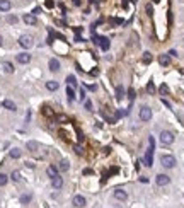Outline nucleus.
Listing matches in <instances>:
<instances>
[{
    "instance_id": "nucleus-1",
    "label": "nucleus",
    "mask_w": 184,
    "mask_h": 208,
    "mask_svg": "<svg viewBox=\"0 0 184 208\" xmlns=\"http://www.w3.org/2000/svg\"><path fill=\"white\" fill-rule=\"evenodd\" d=\"M19 44H21L24 50H29V48H33V44H34V38L31 36V34H24V36L19 38Z\"/></svg>"
},
{
    "instance_id": "nucleus-2",
    "label": "nucleus",
    "mask_w": 184,
    "mask_h": 208,
    "mask_svg": "<svg viewBox=\"0 0 184 208\" xmlns=\"http://www.w3.org/2000/svg\"><path fill=\"white\" fill-rule=\"evenodd\" d=\"M158 138H160L162 145H170V143L174 142V133L172 132H162Z\"/></svg>"
},
{
    "instance_id": "nucleus-3",
    "label": "nucleus",
    "mask_w": 184,
    "mask_h": 208,
    "mask_svg": "<svg viewBox=\"0 0 184 208\" xmlns=\"http://www.w3.org/2000/svg\"><path fill=\"white\" fill-rule=\"evenodd\" d=\"M160 164H162L164 167L170 169V167L176 165V159H174L172 155H162V157H160Z\"/></svg>"
},
{
    "instance_id": "nucleus-4",
    "label": "nucleus",
    "mask_w": 184,
    "mask_h": 208,
    "mask_svg": "<svg viewBox=\"0 0 184 208\" xmlns=\"http://www.w3.org/2000/svg\"><path fill=\"white\" fill-rule=\"evenodd\" d=\"M154 150H155V149L148 147L147 153H145V159H143V162H145V165H147V167H152V165H154Z\"/></svg>"
},
{
    "instance_id": "nucleus-5",
    "label": "nucleus",
    "mask_w": 184,
    "mask_h": 208,
    "mask_svg": "<svg viewBox=\"0 0 184 208\" xmlns=\"http://www.w3.org/2000/svg\"><path fill=\"white\" fill-rule=\"evenodd\" d=\"M155 183H157V186H167L170 183V177L167 174H158L155 177Z\"/></svg>"
},
{
    "instance_id": "nucleus-6",
    "label": "nucleus",
    "mask_w": 184,
    "mask_h": 208,
    "mask_svg": "<svg viewBox=\"0 0 184 208\" xmlns=\"http://www.w3.org/2000/svg\"><path fill=\"white\" fill-rule=\"evenodd\" d=\"M140 120L142 121H150L152 120V109L150 108H147V106H143L140 109Z\"/></svg>"
},
{
    "instance_id": "nucleus-7",
    "label": "nucleus",
    "mask_w": 184,
    "mask_h": 208,
    "mask_svg": "<svg viewBox=\"0 0 184 208\" xmlns=\"http://www.w3.org/2000/svg\"><path fill=\"white\" fill-rule=\"evenodd\" d=\"M96 43L99 44V46H101V50H104V51H107V50H109V44H111L107 38H97V39H96Z\"/></svg>"
},
{
    "instance_id": "nucleus-8",
    "label": "nucleus",
    "mask_w": 184,
    "mask_h": 208,
    "mask_svg": "<svg viewBox=\"0 0 184 208\" xmlns=\"http://www.w3.org/2000/svg\"><path fill=\"white\" fill-rule=\"evenodd\" d=\"M17 62L22 63V65H26V63L31 62V55H29V53H19V55H17Z\"/></svg>"
},
{
    "instance_id": "nucleus-9",
    "label": "nucleus",
    "mask_w": 184,
    "mask_h": 208,
    "mask_svg": "<svg viewBox=\"0 0 184 208\" xmlns=\"http://www.w3.org/2000/svg\"><path fill=\"white\" fill-rule=\"evenodd\" d=\"M22 21L26 22L27 26H34V24H36V15H34V14H24Z\"/></svg>"
},
{
    "instance_id": "nucleus-10",
    "label": "nucleus",
    "mask_w": 184,
    "mask_h": 208,
    "mask_svg": "<svg viewBox=\"0 0 184 208\" xmlns=\"http://www.w3.org/2000/svg\"><path fill=\"white\" fill-rule=\"evenodd\" d=\"M51 186L55 188V190H60V188H63V177H60V176H56V177H51Z\"/></svg>"
},
{
    "instance_id": "nucleus-11",
    "label": "nucleus",
    "mask_w": 184,
    "mask_h": 208,
    "mask_svg": "<svg viewBox=\"0 0 184 208\" xmlns=\"http://www.w3.org/2000/svg\"><path fill=\"white\" fill-rule=\"evenodd\" d=\"M114 198L119 200V201H125L126 198H128V193H126L125 190H116V191H114Z\"/></svg>"
},
{
    "instance_id": "nucleus-12",
    "label": "nucleus",
    "mask_w": 184,
    "mask_h": 208,
    "mask_svg": "<svg viewBox=\"0 0 184 208\" xmlns=\"http://www.w3.org/2000/svg\"><path fill=\"white\" fill-rule=\"evenodd\" d=\"M74 205L78 206V208H84L85 206V198L82 196V194H77V196L74 198Z\"/></svg>"
},
{
    "instance_id": "nucleus-13",
    "label": "nucleus",
    "mask_w": 184,
    "mask_h": 208,
    "mask_svg": "<svg viewBox=\"0 0 184 208\" xmlns=\"http://www.w3.org/2000/svg\"><path fill=\"white\" fill-rule=\"evenodd\" d=\"M48 67H50L51 72H58V70H60V62L56 58H51V60H50V63H48Z\"/></svg>"
},
{
    "instance_id": "nucleus-14",
    "label": "nucleus",
    "mask_w": 184,
    "mask_h": 208,
    "mask_svg": "<svg viewBox=\"0 0 184 208\" xmlns=\"http://www.w3.org/2000/svg\"><path fill=\"white\" fill-rule=\"evenodd\" d=\"M2 106H4L5 109H9V111H17V106H15V102L9 101V99H5V101L2 102Z\"/></svg>"
},
{
    "instance_id": "nucleus-15",
    "label": "nucleus",
    "mask_w": 184,
    "mask_h": 208,
    "mask_svg": "<svg viewBox=\"0 0 184 208\" xmlns=\"http://www.w3.org/2000/svg\"><path fill=\"white\" fill-rule=\"evenodd\" d=\"M12 7V4L9 0H0V12H9Z\"/></svg>"
},
{
    "instance_id": "nucleus-16",
    "label": "nucleus",
    "mask_w": 184,
    "mask_h": 208,
    "mask_svg": "<svg viewBox=\"0 0 184 208\" xmlns=\"http://www.w3.org/2000/svg\"><path fill=\"white\" fill-rule=\"evenodd\" d=\"M158 63L162 67H169L170 65V56L169 55H160L158 56Z\"/></svg>"
},
{
    "instance_id": "nucleus-17",
    "label": "nucleus",
    "mask_w": 184,
    "mask_h": 208,
    "mask_svg": "<svg viewBox=\"0 0 184 208\" xmlns=\"http://www.w3.org/2000/svg\"><path fill=\"white\" fill-rule=\"evenodd\" d=\"M58 169H60V171H62V172H66V171H68V169H70V162L66 161V159H63V161L60 162Z\"/></svg>"
},
{
    "instance_id": "nucleus-18",
    "label": "nucleus",
    "mask_w": 184,
    "mask_h": 208,
    "mask_svg": "<svg viewBox=\"0 0 184 208\" xmlns=\"http://www.w3.org/2000/svg\"><path fill=\"white\" fill-rule=\"evenodd\" d=\"M46 174H48L50 177H56V176H58V169H56L55 165H48V169H46Z\"/></svg>"
},
{
    "instance_id": "nucleus-19",
    "label": "nucleus",
    "mask_w": 184,
    "mask_h": 208,
    "mask_svg": "<svg viewBox=\"0 0 184 208\" xmlns=\"http://www.w3.org/2000/svg\"><path fill=\"white\" fill-rule=\"evenodd\" d=\"M58 87H60V84H58L56 80L46 82V89H48V91H58Z\"/></svg>"
},
{
    "instance_id": "nucleus-20",
    "label": "nucleus",
    "mask_w": 184,
    "mask_h": 208,
    "mask_svg": "<svg viewBox=\"0 0 184 208\" xmlns=\"http://www.w3.org/2000/svg\"><path fill=\"white\" fill-rule=\"evenodd\" d=\"M2 67H4V72H7V73H14V65H12L10 62H4V63H2Z\"/></svg>"
},
{
    "instance_id": "nucleus-21",
    "label": "nucleus",
    "mask_w": 184,
    "mask_h": 208,
    "mask_svg": "<svg viewBox=\"0 0 184 208\" xmlns=\"http://www.w3.org/2000/svg\"><path fill=\"white\" fill-rule=\"evenodd\" d=\"M123 97H125V89H123V85H118V87H116V99L121 101Z\"/></svg>"
},
{
    "instance_id": "nucleus-22",
    "label": "nucleus",
    "mask_w": 184,
    "mask_h": 208,
    "mask_svg": "<svg viewBox=\"0 0 184 208\" xmlns=\"http://www.w3.org/2000/svg\"><path fill=\"white\" fill-rule=\"evenodd\" d=\"M26 147H27V150H29V152H36V149H38L39 145H38V142L31 140V142H27V143H26Z\"/></svg>"
},
{
    "instance_id": "nucleus-23",
    "label": "nucleus",
    "mask_w": 184,
    "mask_h": 208,
    "mask_svg": "<svg viewBox=\"0 0 184 208\" xmlns=\"http://www.w3.org/2000/svg\"><path fill=\"white\" fill-rule=\"evenodd\" d=\"M31 200H33V194H31V193H26V194H22V196H21V203L22 205H27Z\"/></svg>"
},
{
    "instance_id": "nucleus-24",
    "label": "nucleus",
    "mask_w": 184,
    "mask_h": 208,
    "mask_svg": "<svg viewBox=\"0 0 184 208\" xmlns=\"http://www.w3.org/2000/svg\"><path fill=\"white\" fill-rule=\"evenodd\" d=\"M21 155H22V152H21V149H17V147L10 150V157H12V159H19Z\"/></svg>"
},
{
    "instance_id": "nucleus-25",
    "label": "nucleus",
    "mask_w": 184,
    "mask_h": 208,
    "mask_svg": "<svg viewBox=\"0 0 184 208\" xmlns=\"http://www.w3.org/2000/svg\"><path fill=\"white\" fill-rule=\"evenodd\" d=\"M66 96H68V99H70V101H74V99H75V91H74V87H72V85H68V87H66Z\"/></svg>"
},
{
    "instance_id": "nucleus-26",
    "label": "nucleus",
    "mask_w": 184,
    "mask_h": 208,
    "mask_svg": "<svg viewBox=\"0 0 184 208\" xmlns=\"http://www.w3.org/2000/svg\"><path fill=\"white\" fill-rule=\"evenodd\" d=\"M150 62H152V53H150V51H145V53H143V63H147V65H148Z\"/></svg>"
},
{
    "instance_id": "nucleus-27",
    "label": "nucleus",
    "mask_w": 184,
    "mask_h": 208,
    "mask_svg": "<svg viewBox=\"0 0 184 208\" xmlns=\"http://www.w3.org/2000/svg\"><path fill=\"white\" fill-rule=\"evenodd\" d=\"M66 82H68V85H72V87H74V85H77V79H75L74 75H68V77H66Z\"/></svg>"
},
{
    "instance_id": "nucleus-28",
    "label": "nucleus",
    "mask_w": 184,
    "mask_h": 208,
    "mask_svg": "<svg viewBox=\"0 0 184 208\" xmlns=\"http://www.w3.org/2000/svg\"><path fill=\"white\" fill-rule=\"evenodd\" d=\"M10 177H12V181L19 183V181H21V172H19V171H14V172H12V176H10Z\"/></svg>"
},
{
    "instance_id": "nucleus-29",
    "label": "nucleus",
    "mask_w": 184,
    "mask_h": 208,
    "mask_svg": "<svg viewBox=\"0 0 184 208\" xmlns=\"http://www.w3.org/2000/svg\"><path fill=\"white\" fill-rule=\"evenodd\" d=\"M147 92H148V94H155V85H154V82H148V84H147Z\"/></svg>"
},
{
    "instance_id": "nucleus-30",
    "label": "nucleus",
    "mask_w": 184,
    "mask_h": 208,
    "mask_svg": "<svg viewBox=\"0 0 184 208\" xmlns=\"http://www.w3.org/2000/svg\"><path fill=\"white\" fill-rule=\"evenodd\" d=\"M7 176L5 174H2V172H0V186H5V184H7Z\"/></svg>"
},
{
    "instance_id": "nucleus-31",
    "label": "nucleus",
    "mask_w": 184,
    "mask_h": 208,
    "mask_svg": "<svg viewBox=\"0 0 184 208\" xmlns=\"http://www.w3.org/2000/svg\"><path fill=\"white\" fill-rule=\"evenodd\" d=\"M43 114H46V116H53V111H51V108L44 106V108H43Z\"/></svg>"
},
{
    "instance_id": "nucleus-32",
    "label": "nucleus",
    "mask_w": 184,
    "mask_h": 208,
    "mask_svg": "<svg viewBox=\"0 0 184 208\" xmlns=\"http://www.w3.org/2000/svg\"><path fill=\"white\" fill-rule=\"evenodd\" d=\"M17 21H19V19L15 17V15H9V17H7V22H9V24H15Z\"/></svg>"
},
{
    "instance_id": "nucleus-33",
    "label": "nucleus",
    "mask_w": 184,
    "mask_h": 208,
    "mask_svg": "<svg viewBox=\"0 0 184 208\" xmlns=\"http://www.w3.org/2000/svg\"><path fill=\"white\" fill-rule=\"evenodd\" d=\"M84 106H85V109H87V111H90V109H92V102L89 101V99H85V101H84Z\"/></svg>"
},
{
    "instance_id": "nucleus-34",
    "label": "nucleus",
    "mask_w": 184,
    "mask_h": 208,
    "mask_svg": "<svg viewBox=\"0 0 184 208\" xmlns=\"http://www.w3.org/2000/svg\"><path fill=\"white\" fill-rule=\"evenodd\" d=\"M128 99H130V101H135V91H133V89H130V91H128Z\"/></svg>"
},
{
    "instance_id": "nucleus-35",
    "label": "nucleus",
    "mask_w": 184,
    "mask_h": 208,
    "mask_svg": "<svg viewBox=\"0 0 184 208\" xmlns=\"http://www.w3.org/2000/svg\"><path fill=\"white\" fill-rule=\"evenodd\" d=\"M126 114H128V109H119L118 113H116V116L121 118V116H126Z\"/></svg>"
},
{
    "instance_id": "nucleus-36",
    "label": "nucleus",
    "mask_w": 184,
    "mask_h": 208,
    "mask_svg": "<svg viewBox=\"0 0 184 208\" xmlns=\"http://www.w3.org/2000/svg\"><path fill=\"white\" fill-rule=\"evenodd\" d=\"M74 150H75V153H78V155H82V153H84V149H82L80 145H75Z\"/></svg>"
},
{
    "instance_id": "nucleus-37",
    "label": "nucleus",
    "mask_w": 184,
    "mask_h": 208,
    "mask_svg": "<svg viewBox=\"0 0 184 208\" xmlns=\"http://www.w3.org/2000/svg\"><path fill=\"white\" fill-rule=\"evenodd\" d=\"M167 92H169V87L166 84H162L160 85V94H167Z\"/></svg>"
},
{
    "instance_id": "nucleus-38",
    "label": "nucleus",
    "mask_w": 184,
    "mask_h": 208,
    "mask_svg": "<svg viewBox=\"0 0 184 208\" xmlns=\"http://www.w3.org/2000/svg\"><path fill=\"white\" fill-rule=\"evenodd\" d=\"M44 5H46L48 9H53V7H55V2H53V0H46V2H44Z\"/></svg>"
},
{
    "instance_id": "nucleus-39",
    "label": "nucleus",
    "mask_w": 184,
    "mask_h": 208,
    "mask_svg": "<svg viewBox=\"0 0 184 208\" xmlns=\"http://www.w3.org/2000/svg\"><path fill=\"white\" fill-rule=\"evenodd\" d=\"M145 10H147V14H148V15H152L154 9H152V5H150V4H147V5H145Z\"/></svg>"
},
{
    "instance_id": "nucleus-40",
    "label": "nucleus",
    "mask_w": 184,
    "mask_h": 208,
    "mask_svg": "<svg viewBox=\"0 0 184 208\" xmlns=\"http://www.w3.org/2000/svg\"><path fill=\"white\" fill-rule=\"evenodd\" d=\"M167 55H169V56H177V51H176V50H170Z\"/></svg>"
},
{
    "instance_id": "nucleus-41",
    "label": "nucleus",
    "mask_w": 184,
    "mask_h": 208,
    "mask_svg": "<svg viewBox=\"0 0 184 208\" xmlns=\"http://www.w3.org/2000/svg\"><path fill=\"white\" fill-rule=\"evenodd\" d=\"M58 121L60 123H65V121H68V120H66V116H58Z\"/></svg>"
},
{
    "instance_id": "nucleus-42",
    "label": "nucleus",
    "mask_w": 184,
    "mask_h": 208,
    "mask_svg": "<svg viewBox=\"0 0 184 208\" xmlns=\"http://www.w3.org/2000/svg\"><path fill=\"white\" fill-rule=\"evenodd\" d=\"M84 174H85V176L92 174V169H84Z\"/></svg>"
},
{
    "instance_id": "nucleus-43",
    "label": "nucleus",
    "mask_w": 184,
    "mask_h": 208,
    "mask_svg": "<svg viewBox=\"0 0 184 208\" xmlns=\"http://www.w3.org/2000/svg\"><path fill=\"white\" fill-rule=\"evenodd\" d=\"M39 12H41V7H36V9H34V10H33V14L36 15V14H39Z\"/></svg>"
},
{
    "instance_id": "nucleus-44",
    "label": "nucleus",
    "mask_w": 184,
    "mask_h": 208,
    "mask_svg": "<svg viewBox=\"0 0 184 208\" xmlns=\"http://www.w3.org/2000/svg\"><path fill=\"white\" fill-rule=\"evenodd\" d=\"M92 75L97 77V75H99V70H97V68H96V70H92Z\"/></svg>"
},
{
    "instance_id": "nucleus-45",
    "label": "nucleus",
    "mask_w": 184,
    "mask_h": 208,
    "mask_svg": "<svg viewBox=\"0 0 184 208\" xmlns=\"http://www.w3.org/2000/svg\"><path fill=\"white\" fill-rule=\"evenodd\" d=\"M140 181H142V183H145V184H147V183H148V177H140Z\"/></svg>"
},
{
    "instance_id": "nucleus-46",
    "label": "nucleus",
    "mask_w": 184,
    "mask_h": 208,
    "mask_svg": "<svg viewBox=\"0 0 184 208\" xmlns=\"http://www.w3.org/2000/svg\"><path fill=\"white\" fill-rule=\"evenodd\" d=\"M80 99H84V101H85V92L84 91H80Z\"/></svg>"
},
{
    "instance_id": "nucleus-47",
    "label": "nucleus",
    "mask_w": 184,
    "mask_h": 208,
    "mask_svg": "<svg viewBox=\"0 0 184 208\" xmlns=\"http://www.w3.org/2000/svg\"><path fill=\"white\" fill-rule=\"evenodd\" d=\"M74 4L75 5H80V0H74Z\"/></svg>"
},
{
    "instance_id": "nucleus-48",
    "label": "nucleus",
    "mask_w": 184,
    "mask_h": 208,
    "mask_svg": "<svg viewBox=\"0 0 184 208\" xmlns=\"http://www.w3.org/2000/svg\"><path fill=\"white\" fill-rule=\"evenodd\" d=\"M2 43H4V38H2V36H0V44H2Z\"/></svg>"
},
{
    "instance_id": "nucleus-49",
    "label": "nucleus",
    "mask_w": 184,
    "mask_h": 208,
    "mask_svg": "<svg viewBox=\"0 0 184 208\" xmlns=\"http://www.w3.org/2000/svg\"><path fill=\"white\" fill-rule=\"evenodd\" d=\"M152 2H155V4H158V2H160V0H152Z\"/></svg>"
}]
</instances>
